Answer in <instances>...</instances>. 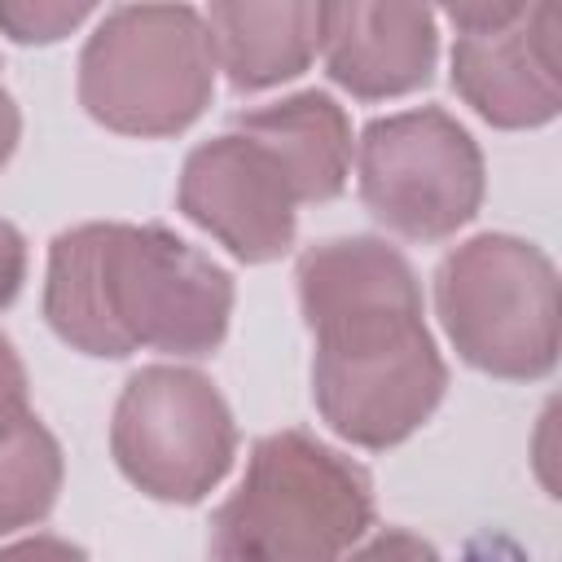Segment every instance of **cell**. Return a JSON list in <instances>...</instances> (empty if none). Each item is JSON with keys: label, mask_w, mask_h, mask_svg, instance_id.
Listing matches in <instances>:
<instances>
[{"label": "cell", "mask_w": 562, "mask_h": 562, "mask_svg": "<svg viewBox=\"0 0 562 562\" xmlns=\"http://www.w3.org/2000/svg\"><path fill=\"white\" fill-rule=\"evenodd\" d=\"M312 329V400L356 448H395L448 391V364L422 321V285L382 237H329L299 255Z\"/></svg>", "instance_id": "obj_1"}, {"label": "cell", "mask_w": 562, "mask_h": 562, "mask_svg": "<svg viewBox=\"0 0 562 562\" xmlns=\"http://www.w3.org/2000/svg\"><path fill=\"white\" fill-rule=\"evenodd\" d=\"M110 452L123 479L145 496L198 505L233 465L237 422L206 373L145 364L114 404Z\"/></svg>", "instance_id": "obj_6"}, {"label": "cell", "mask_w": 562, "mask_h": 562, "mask_svg": "<svg viewBox=\"0 0 562 562\" xmlns=\"http://www.w3.org/2000/svg\"><path fill=\"white\" fill-rule=\"evenodd\" d=\"M18 136H22V114L9 97V88L0 83V167L9 162V154L18 149Z\"/></svg>", "instance_id": "obj_19"}, {"label": "cell", "mask_w": 562, "mask_h": 562, "mask_svg": "<svg viewBox=\"0 0 562 562\" xmlns=\"http://www.w3.org/2000/svg\"><path fill=\"white\" fill-rule=\"evenodd\" d=\"M61 492V443L26 413L0 435V536L48 518Z\"/></svg>", "instance_id": "obj_13"}, {"label": "cell", "mask_w": 562, "mask_h": 562, "mask_svg": "<svg viewBox=\"0 0 562 562\" xmlns=\"http://www.w3.org/2000/svg\"><path fill=\"white\" fill-rule=\"evenodd\" d=\"M215 70H224L233 92L277 88L312 66L321 53V4H211L206 13Z\"/></svg>", "instance_id": "obj_11"}, {"label": "cell", "mask_w": 562, "mask_h": 562, "mask_svg": "<svg viewBox=\"0 0 562 562\" xmlns=\"http://www.w3.org/2000/svg\"><path fill=\"white\" fill-rule=\"evenodd\" d=\"M0 562H88V553L61 536H26L0 544Z\"/></svg>", "instance_id": "obj_17"}, {"label": "cell", "mask_w": 562, "mask_h": 562, "mask_svg": "<svg viewBox=\"0 0 562 562\" xmlns=\"http://www.w3.org/2000/svg\"><path fill=\"white\" fill-rule=\"evenodd\" d=\"M215 88V48L193 4H119L79 53V105L119 136H176Z\"/></svg>", "instance_id": "obj_4"}, {"label": "cell", "mask_w": 562, "mask_h": 562, "mask_svg": "<svg viewBox=\"0 0 562 562\" xmlns=\"http://www.w3.org/2000/svg\"><path fill=\"white\" fill-rule=\"evenodd\" d=\"M176 206L241 263H268L294 246V211L303 202L281 158L228 127L184 158Z\"/></svg>", "instance_id": "obj_9"}, {"label": "cell", "mask_w": 562, "mask_h": 562, "mask_svg": "<svg viewBox=\"0 0 562 562\" xmlns=\"http://www.w3.org/2000/svg\"><path fill=\"white\" fill-rule=\"evenodd\" d=\"M325 75L360 101L430 83L439 57L435 13L422 4H321Z\"/></svg>", "instance_id": "obj_10"}, {"label": "cell", "mask_w": 562, "mask_h": 562, "mask_svg": "<svg viewBox=\"0 0 562 562\" xmlns=\"http://www.w3.org/2000/svg\"><path fill=\"white\" fill-rule=\"evenodd\" d=\"M26 413H31L26 408V369H22L18 351L0 338V435L9 426H18Z\"/></svg>", "instance_id": "obj_16"}, {"label": "cell", "mask_w": 562, "mask_h": 562, "mask_svg": "<svg viewBox=\"0 0 562 562\" xmlns=\"http://www.w3.org/2000/svg\"><path fill=\"white\" fill-rule=\"evenodd\" d=\"M228 316L233 277L162 224H75L48 246L44 321L83 356H211Z\"/></svg>", "instance_id": "obj_2"}, {"label": "cell", "mask_w": 562, "mask_h": 562, "mask_svg": "<svg viewBox=\"0 0 562 562\" xmlns=\"http://www.w3.org/2000/svg\"><path fill=\"white\" fill-rule=\"evenodd\" d=\"M373 522L364 465L307 430H272L211 514V562H342Z\"/></svg>", "instance_id": "obj_3"}, {"label": "cell", "mask_w": 562, "mask_h": 562, "mask_svg": "<svg viewBox=\"0 0 562 562\" xmlns=\"http://www.w3.org/2000/svg\"><path fill=\"white\" fill-rule=\"evenodd\" d=\"M342 562H439L435 544L404 531V527H386L373 540H364L360 549H347Z\"/></svg>", "instance_id": "obj_15"}, {"label": "cell", "mask_w": 562, "mask_h": 562, "mask_svg": "<svg viewBox=\"0 0 562 562\" xmlns=\"http://www.w3.org/2000/svg\"><path fill=\"white\" fill-rule=\"evenodd\" d=\"M443 18L457 26L452 88L492 127H544L558 119V35L562 9L474 0L448 4Z\"/></svg>", "instance_id": "obj_8"}, {"label": "cell", "mask_w": 562, "mask_h": 562, "mask_svg": "<svg viewBox=\"0 0 562 562\" xmlns=\"http://www.w3.org/2000/svg\"><path fill=\"white\" fill-rule=\"evenodd\" d=\"M92 13L88 0H0V31L13 44H57Z\"/></svg>", "instance_id": "obj_14"}, {"label": "cell", "mask_w": 562, "mask_h": 562, "mask_svg": "<svg viewBox=\"0 0 562 562\" xmlns=\"http://www.w3.org/2000/svg\"><path fill=\"white\" fill-rule=\"evenodd\" d=\"M237 132L263 140L290 171L299 202H329L351 176V123L329 92H294L285 101L246 110L233 119Z\"/></svg>", "instance_id": "obj_12"}, {"label": "cell", "mask_w": 562, "mask_h": 562, "mask_svg": "<svg viewBox=\"0 0 562 562\" xmlns=\"http://www.w3.org/2000/svg\"><path fill=\"white\" fill-rule=\"evenodd\" d=\"M435 307L457 356L505 382H536L558 364L553 259L509 233H479L443 255Z\"/></svg>", "instance_id": "obj_5"}, {"label": "cell", "mask_w": 562, "mask_h": 562, "mask_svg": "<svg viewBox=\"0 0 562 562\" xmlns=\"http://www.w3.org/2000/svg\"><path fill=\"white\" fill-rule=\"evenodd\" d=\"M369 215L408 241H443L483 202V154L439 105L373 119L356 145Z\"/></svg>", "instance_id": "obj_7"}, {"label": "cell", "mask_w": 562, "mask_h": 562, "mask_svg": "<svg viewBox=\"0 0 562 562\" xmlns=\"http://www.w3.org/2000/svg\"><path fill=\"white\" fill-rule=\"evenodd\" d=\"M22 281H26V241L9 220H0V307L18 299Z\"/></svg>", "instance_id": "obj_18"}]
</instances>
